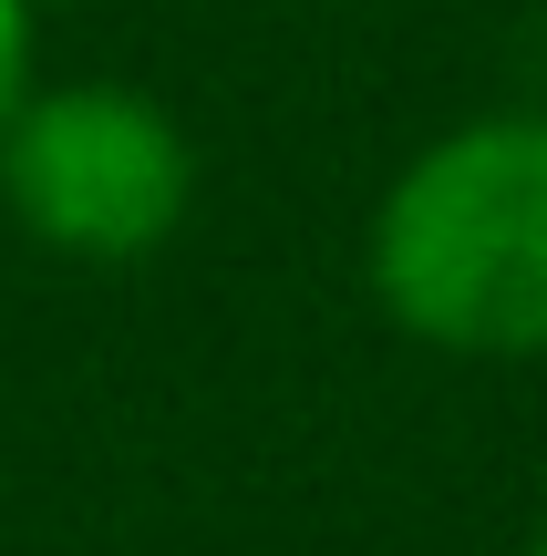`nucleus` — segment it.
<instances>
[{"instance_id": "nucleus-1", "label": "nucleus", "mask_w": 547, "mask_h": 556, "mask_svg": "<svg viewBox=\"0 0 547 556\" xmlns=\"http://www.w3.org/2000/svg\"><path fill=\"white\" fill-rule=\"evenodd\" d=\"M362 278L445 361H547V103L445 124L383 186Z\"/></svg>"}, {"instance_id": "nucleus-4", "label": "nucleus", "mask_w": 547, "mask_h": 556, "mask_svg": "<svg viewBox=\"0 0 547 556\" xmlns=\"http://www.w3.org/2000/svg\"><path fill=\"white\" fill-rule=\"evenodd\" d=\"M527 556H547V516H537V526H527Z\"/></svg>"}, {"instance_id": "nucleus-3", "label": "nucleus", "mask_w": 547, "mask_h": 556, "mask_svg": "<svg viewBox=\"0 0 547 556\" xmlns=\"http://www.w3.org/2000/svg\"><path fill=\"white\" fill-rule=\"evenodd\" d=\"M32 52H41L32 0H0V124H11V114H21V93H32Z\"/></svg>"}, {"instance_id": "nucleus-2", "label": "nucleus", "mask_w": 547, "mask_h": 556, "mask_svg": "<svg viewBox=\"0 0 547 556\" xmlns=\"http://www.w3.org/2000/svg\"><path fill=\"white\" fill-rule=\"evenodd\" d=\"M0 206L83 268H135L197 206V144L135 83H32L0 124Z\"/></svg>"}]
</instances>
